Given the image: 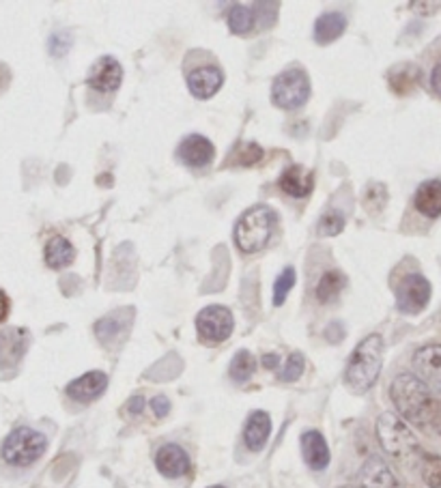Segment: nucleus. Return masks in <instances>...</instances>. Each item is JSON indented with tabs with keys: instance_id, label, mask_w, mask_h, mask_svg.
<instances>
[{
	"instance_id": "obj_1",
	"label": "nucleus",
	"mask_w": 441,
	"mask_h": 488,
	"mask_svg": "<svg viewBox=\"0 0 441 488\" xmlns=\"http://www.w3.org/2000/svg\"><path fill=\"white\" fill-rule=\"evenodd\" d=\"M390 396L396 411L403 415L407 422L418 426H429V415L433 409L435 396L430 394V387L422 383L412 372H403L392 381Z\"/></svg>"
},
{
	"instance_id": "obj_2",
	"label": "nucleus",
	"mask_w": 441,
	"mask_h": 488,
	"mask_svg": "<svg viewBox=\"0 0 441 488\" xmlns=\"http://www.w3.org/2000/svg\"><path fill=\"white\" fill-rule=\"evenodd\" d=\"M383 366V340L379 334L366 336L353 351L345 370V383L351 392L364 394L375 386Z\"/></svg>"
},
{
	"instance_id": "obj_3",
	"label": "nucleus",
	"mask_w": 441,
	"mask_h": 488,
	"mask_svg": "<svg viewBox=\"0 0 441 488\" xmlns=\"http://www.w3.org/2000/svg\"><path fill=\"white\" fill-rule=\"evenodd\" d=\"M377 439L383 451L392 459L412 460L420 456V443L413 430L396 413H381L377 419Z\"/></svg>"
},
{
	"instance_id": "obj_4",
	"label": "nucleus",
	"mask_w": 441,
	"mask_h": 488,
	"mask_svg": "<svg viewBox=\"0 0 441 488\" xmlns=\"http://www.w3.org/2000/svg\"><path fill=\"white\" fill-rule=\"evenodd\" d=\"M274 231H276V213L272 211V207L258 205L243 213L235 228V241L241 252H261L272 241Z\"/></svg>"
},
{
	"instance_id": "obj_5",
	"label": "nucleus",
	"mask_w": 441,
	"mask_h": 488,
	"mask_svg": "<svg viewBox=\"0 0 441 488\" xmlns=\"http://www.w3.org/2000/svg\"><path fill=\"white\" fill-rule=\"evenodd\" d=\"M45 448H48V439L45 435H41L39 430L29 428V426H20L15 428L7 439H4L3 454L4 463L13 467H29L44 456Z\"/></svg>"
},
{
	"instance_id": "obj_6",
	"label": "nucleus",
	"mask_w": 441,
	"mask_h": 488,
	"mask_svg": "<svg viewBox=\"0 0 441 488\" xmlns=\"http://www.w3.org/2000/svg\"><path fill=\"white\" fill-rule=\"evenodd\" d=\"M310 95V80L302 69L284 71L276 77L272 86V97L276 106L284 110H298Z\"/></svg>"
},
{
	"instance_id": "obj_7",
	"label": "nucleus",
	"mask_w": 441,
	"mask_h": 488,
	"mask_svg": "<svg viewBox=\"0 0 441 488\" xmlns=\"http://www.w3.org/2000/svg\"><path fill=\"white\" fill-rule=\"evenodd\" d=\"M233 327H235L233 313L225 305H207L196 316V329L200 340H205L207 345H220L231 338Z\"/></svg>"
},
{
	"instance_id": "obj_8",
	"label": "nucleus",
	"mask_w": 441,
	"mask_h": 488,
	"mask_svg": "<svg viewBox=\"0 0 441 488\" xmlns=\"http://www.w3.org/2000/svg\"><path fill=\"white\" fill-rule=\"evenodd\" d=\"M430 282L420 273H409L396 289V305L403 314H420L430 301Z\"/></svg>"
},
{
	"instance_id": "obj_9",
	"label": "nucleus",
	"mask_w": 441,
	"mask_h": 488,
	"mask_svg": "<svg viewBox=\"0 0 441 488\" xmlns=\"http://www.w3.org/2000/svg\"><path fill=\"white\" fill-rule=\"evenodd\" d=\"M26 346H29V331L20 327H9L0 331V372L15 370L22 362Z\"/></svg>"
},
{
	"instance_id": "obj_10",
	"label": "nucleus",
	"mask_w": 441,
	"mask_h": 488,
	"mask_svg": "<svg viewBox=\"0 0 441 488\" xmlns=\"http://www.w3.org/2000/svg\"><path fill=\"white\" fill-rule=\"evenodd\" d=\"M108 387V375L102 370H91L86 375L74 378V381L67 386V396L76 403H93L106 392Z\"/></svg>"
},
{
	"instance_id": "obj_11",
	"label": "nucleus",
	"mask_w": 441,
	"mask_h": 488,
	"mask_svg": "<svg viewBox=\"0 0 441 488\" xmlns=\"http://www.w3.org/2000/svg\"><path fill=\"white\" fill-rule=\"evenodd\" d=\"M413 370L420 381L441 389V345H427L413 353Z\"/></svg>"
},
{
	"instance_id": "obj_12",
	"label": "nucleus",
	"mask_w": 441,
	"mask_h": 488,
	"mask_svg": "<svg viewBox=\"0 0 441 488\" xmlns=\"http://www.w3.org/2000/svg\"><path fill=\"white\" fill-rule=\"evenodd\" d=\"M123 80V67L118 65L112 56H103L93 65L91 74H88V85L100 93H112L121 86Z\"/></svg>"
},
{
	"instance_id": "obj_13",
	"label": "nucleus",
	"mask_w": 441,
	"mask_h": 488,
	"mask_svg": "<svg viewBox=\"0 0 441 488\" xmlns=\"http://www.w3.org/2000/svg\"><path fill=\"white\" fill-rule=\"evenodd\" d=\"M155 467L166 477H181L190 471V456L181 445L166 443L155 454Z\"/></svg>"
},
{
	"instance_id": "obj_14",
	"label": "nucleus",
	"mask_w": 441,
	"mask_h": 488,
	"mask_svg": "<svg viewBox=\"0 0 441 488\" xmlns=\"http://www.w3.org/2000/svg\"><path fill=\"white\" fill-rule=\"evenodd\" d=\"M357 488H403L401 482L390 467L386 465V460L368 459L364 467L360 471V486Z\"/></svg>"
},
{
	"instance_id": "obj_15",
	"label": "nucleus",
	"mask_w": 441,
	"mask_h": 488,
	"mask_svg": "<svg viewBox=\"0 0 441 488\" xmlns=\"http://www.w3.org/2000/svg\"><path fill=\"white\" fill-rule=\"evenodd\" d=\"M214 155H216L214 144H211L205 136H199V134L185 138L179 147L181 162L190 166V168H202V166H209L211 162H214Z\"/></svg>"
},
{
	"instance_id": "obj_16",
	"label": "nucleus",
	"mask_w": 441,
	"mask_h": 488,
	"mask_svg": "<svg viewBox=\"0 0 441 488\" xmlns=\"http://www.w3.org/2000/svg\"><path fill=\"white\" fill-rule=\"evenodd\" d=\"M222 80H225V76H222L217 67H199V69H194L188 76V86L194 97L209 100V97H214L220 91Z\"/></svg>"
},
{
	"instance_id": "obj_17",
	"label": "nucleus",
	"mask_w": 441,
	"mask_h": 488,
	"mask_svg": "<svg viewBox=\"0 0 441 488\" xmlns=\"http://www.w3.org/2000/svg\"><path fill=\"white\" fill-rule=\"evenodd\" d=\"M302 451L306 465L313 471H323L330 465V448L328 441L319 430H308L302 435Z\"/></svg>"
},
{
	"instance_id": "obj_18",
	"label": "nucleus",
	"mask_w": 441,
	"mask_h": 488,
	"mask_svg": "<svg viewBox=\"0 0 441 488\" xmlns=\"http://www.w3.org/2000/svg\"><path fill=\"white\" fill-rule=\"evenodd\" d=\"M280 188L293 199H306L314 188V176L304 166H290L280 176Z\"/></svg>"
},
{
	"instance_id": "obj_19",
	"label": "nucleus",
	"mask_w": 441,
	"mask_h": 488,
	"mask_svg": "<svg viewBox=\"0 0 441 488\" xmlns=\"http://www.w3.org/2000/svg\"><path fill=\"white\" fill-rule=\"evenodd\" d=\"M413 205L429 220H437L441 216V181L430 179L420 185L416 196H413Z\"/></svg>"
},
{
	"instance_id": "obj_20",
	"label": "nucleus",
	"mask_w": 441,
	"mask_h": 488,
	"mask_svg": "<svg viewBox=\"0 0 441 488\" xmlns=\"http://www.w3.org/2000/svg\"><path fill=\"white\" fill-rule=\"evenodd\" d=\"M269 435H272V418L265 411H254L243 428V441H246L248 450L261 451Z\"/></svg>"
},
{
	"instance_id": "obj_21",
	"label": "nucleus",
	"mask_w": 441,
	"mask_h": 488,
	"mask_svg": "<svg viewBox=\"0 0 441 488\" xmlns=\"http://www.w3.org/2000/svg\"><path fill=\"white\" fill-rule=\"evenodd\" d=\"M129 321H132V310H118V313L103 316L100 323L95 325L97 338H100L106 346H110L118 336L126 334Z\"/></svg>"
},
{
	"instance_id": "obj_22",
	"label": "nucleus",
	"mask_w": 441,
	"mask_h": 488,
	"mask_svg": "<svg viewBox=\"0 0 441 488\" xmlns=\"http://www.w3.org/2000/svg\"><path fill=\"white\" fill-rule=\"evenodd\" d=\"M347 18L340 12H328L321 15L314 24V41L321 45H328L345 33Z\"/></svg>"
},
{
	"instance_id": "obj_23",
	"label": "nucleus",
	"mask_w": 441,
	"mask_h": 488,
	"mask_svg": "<svg viewBox=\"0 0 441 488\" xmlns=\"http://www.w3.org/2000/svg\"><path fill=\"white\" fill-rule=\"evenodd\" d=\"M74 258H76L74 246H71L65 237L56 235L50 239L48 248H45V263H48V267L63 269L67 267V264L74 263Z\"/></svg>"
},
{
	"instance_id": "obj_24",
	"label": "nucleus",
	"mask_w": 441,
	"mask_h": 488,
	"mask_svg": "<svg viewBox=\"0 0 441 488\" xmlns=\"http://www.w3.org/2000/svg\"><path fill=\"white\" fill-rule=\"evenodd\" d=\"M342 289H345V278H342L340 272L336 269H330L321 276L319 284H316V301L319 304H334L336 299L340 297Z\"/></svg>"
},
{
	"instance_id": "obj_25",
	"label": "nucleus",
	"mask_w": 441,
	"mask_h": 488,
	"mask_svg": "<svg viewBox=\"0 0 441 488\" xmlns=\"http://www.w3.org/2000/svg\"><path fill=\"white\" fill-rule=\"evenodd\" d=\"M257 24V13L246 4H235L228 13V26L235 35H248Z\"/></svg>"
},
{
	"instance_id": "obj_26",
	"label": "nucleus",
	"mask_w": 441,
	"mask_h": 488,
	"mask_svg": "<svg viewBox=\"0 0 441 488\" xmlns=\"http://www.w3.org/2000/svg\"><path fill=\"white\" fill-rule=\"evenodd\" d=\"M418 77H420V71L416 69V67H412V65L401 67V69H396L390 76L392 91L396 93V95H407V93H412L413 88H416Z\"/></svg>"
},
{
	"instance_id": "obj_27",
	"label": "nucleus",
	"mask_w": 441,
	"mask_h": 488,
	"mask_svg": "<svg viewBox=\"0 0 441 488\" xmlns=\"http://www.w3.org/2000/svg\"><path fill=\"white\" fill-rule=\"evenodd\" d=\"M254 368H257V362H254V355L250 351H240L231 362V378L235 383H246L248 378L254 375Z\"/></svg>"
},
{
	"instance_id": "obj_28",
	"label": "nucleus",
	"mask_w": 441,
	"mask_h": 488,
	"mask_svg": "<svg viewBox=\"0 0 441 488\" xmlns=\"http://www.w3.org/2000/svg\"><path fill=\"white\" fill-rule=\"evenodd\" d=\"M420 469H422V480L429 488H441V456L422 454L420 459Z\"/></svg>"
},
{
	"instance_id": "obj_29",
	"label": "nucleus",
	"mask_w": 441,
	"mask_h": 488,
	"mask_svg": "<svg viewBox=\"0 0 441 488\" xmlns=\"http://www.w3.org/2000/svg\"><path fill=\"white\" fill-rule=\"evenodd\" d=\"M295 280H298V273H295L293 267H287L282 273H280L276 284H274V304L282 305L284 299L289 297L290 289L295 287Z\"/></svg>"
},
{
	"instance_id": "obj_30",
	"label": "nucleus",
	"mask_w": 441,
	"mask_h": 488,
	"mask_svg": "<svg viewBox=\"0 0 441 488\" xmlns=\"http://www.w3.org/2000/svg\"><path fill=\"white\" fill-rule=\"evenodd\" d=\"M386 200H388V190L386 185L381 183H371L368 185L366 194H364V207L368 213H379L386 207Z\"/></svg>"
},
{
	"instance_id": "obj_31",
	"label": "nucleus",
	"mask_w": 441,
	"mask_h": 488,
	"mask_svg": "<svg viewBox=\"0 0 441 488\" xmlns=\"http://www.w3.org/2000/svg\"><path fill=\"white\" fill-rule=\"evenodd\" d=\"M235 164L240 166H254L263 159V149L257 142H246L235 150Z\"/></svg>"
},
{
	"instance_id": "obj_32",
	"label": "nucleus",
	"mask_w": 441,
	"mask_h": 488,
	"mask_svg": "<svg viewBox=\"0 0 441 488\" xmlns=\"http://www.w3.org/2000/svg\"><path fill=\"white\" fill-rule=\"evenodd\" d=\"M304 368H306V362H304L302 353H290L287 363H284V370H282V375H280V378L287 383L298 381V378L304 375Z\"/></svg>"
},
{
	"instance_id": "obj_33",
	"label": "nucleus",
	"mask_w": 441,
	"mask_h": 488,
	"mask_svg": "<svg viewBox=\"0 0 441 488\" xmlns=\"http://www.w3.org/2000/svg\"><path fill=\"white\" fill-rule=\"evenodd\" d=\"M342 228H345V216H342L340 211L325 213L323 220H321V224H319V231L328 237L340 235Z\"/></svg>"
},
{
	"instance_id": "obj_34",
	"label": "nucleus",
	"mask_w": 441,
	"mask_h": 488,
	"mask_svg": "<svg viewBox=\"0 0 441 488\" xmlns=\"http://www.w3.org/2000/svg\"><path fill=\"white\" fill-rule=\"evenodd\" d=\"M71 35L69 33H56L50 39V52L52 56H65L69 52Z\"/></svg>"
},
{
	"instance_id": "obj_35",
	"label": "nucleus",
	"mask_w": 441,
	"mask_h": 488,
	"mask_svg": "<svg viewBox=\"0 0 441 488\" xmlns=\"http://www.w3.org/2000/svg\"><path fill=\"white\" fill-rule=\"evenodd\" d=\"M429 426L441 437V398H435L433 409H430L429 415Z\"/></svg>"
},
{
	"instance_id": "obj_36",
	"label": "nucleus",
	"mask_w": 441,
	"mask_h": 488,
	"mask_svg": "<svg viewBox=\"0 0 441 488\" xmlns=\"http://www.w3.org/2000/svg\"><path fill=\"white\" fill-rule=\"evenodd\" d=\"M151 411L155 413V418H166L170 411V403L166 396H155L151 401Z\"/></svg>"
},
{
	"instance_id": "obj_37",
	"label": "nucleus",
	"mask_w": 441,
	"mask_h": 488,
	"mask_svg": "<svg viewBox=\"0 0 441 488\" xmlns=\"http://www.w3.org/2000/svg\"><path fill=\"white\" fill-rule=\"evenodd\" d=\"M430 86L441 97V63L435 65V69L430 71Z\"/></svg>"
},
{
	"instance_id": "obj_38",
	"label": "nucleus",
	"mask_w": 441,
	"mask_h": 488,
	"mask_svg": "<svg viewBox=\"0 0 441 488\" xmlns=\"http://www.w3.org/2000/svg\"><path fill=\"white\" fill-rule=\"evenodd\" d=\"M144 409V398L143 396H134L132 401L127 403V413L129 415H140Z\"/></svg>"
},
{
	"instance_id": "obj_39",
	"label": "nucleus",
	"mask_w": 441,
	"mask_h": 488,
	"mask_svg": "<svg viewBox=\"0 0 441 488\" xmlns=\"http://www.w3.org/2000/svg\"><path fill=\"white\" fill-rule=\"evenodd\" d=\"M280 363V357L276 355V353H267V355L263 357V366L267 368V370H276Z\"/></svg>"
},
{
	"instance_id": "obj_40",
	"label": "nucleus",
	"mask_w": 441,
	"mask_h": 488,
	"mask_svg": "<svg viewBox=\"0 0 441 488\" xmlns=\"http://www.w3.org/2000/svg\"><path fill=\"white\" fill-rule=\"evenodd\" d=\"M7 314H9V297L3 293V290H0V323L7 319Z\"/></svg>"
},
{
	"instance_id": "obj_41",
	"label": "nucleus",
	"mask_w": 441,
	"mask_h": 488,
	"mask_svg": "<svg viewBox=\"0 0 441 488\" xmlns=\"http://www.w3.org/2000/svg\"><path fill=\"white\" fill-rule=\"evenodd\" d=\"M209 488H226V486H220V484H216V486H209Z\"/></svg>"
},
{
	"instance_id": "obj_42",
	"label": "nucleus",
	"mask_w": 441,
	"mask_h": 488,
	"mask_svg": "<svg viewBox=\"0 0 441 488\" xmlns=\"http://www.w3.org/2000/svg\"><path fill=\"white\" fill-rule=\"evenodd\" d=\"M340 488H353V486H340Z\"/></svg>"
}]
</instances>
